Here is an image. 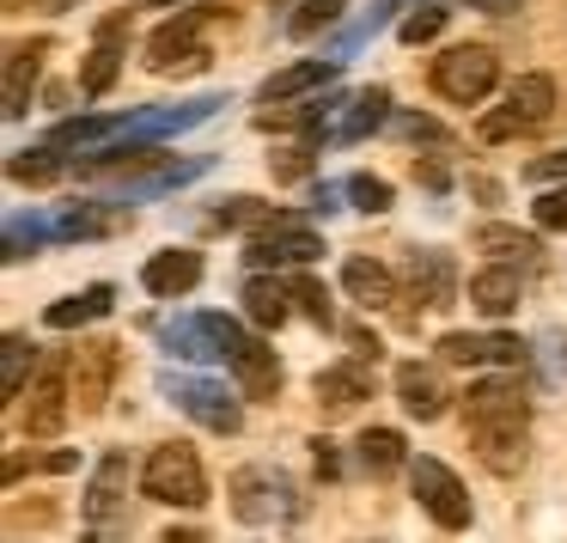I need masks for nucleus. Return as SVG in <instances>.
<instances>
[{"label":"nucleus","mask_w":567,"mask_h":543,"mask_svg":"<svg viewBox=\"0 0 567 543\" xmlns=\"http://www.w3.org/2000/svg\"><path fill=\"white\" fill-rule=\"evenodd\" d=\"M464 421H470V440H476L482 464L494 477H513L525 464V428H530V403L513 379H488V385H470L464 397Z\"/></svg>","instance_id":"f257e3e1"},{"label":"nucleus","mask_w":567,"mask_h":543,"mask_svg":"<svg viewBox=\"0 0 567 543\" xmlns=\"http://www.w3.org/2000/svg\"><path fill=\"white\" fill-rule=\"evenodd\" d=\"M141 489H147V501H165V506H202L208 501V470H202L196 445H184V440L153 445L147 470H141Z\"/></svg>","instance_id":"f03ea898"},{"label":"nucleus","mask_w":567,"mask_h":543,"mask_svg":"<svg viewBox=\"0 0 567 543\" xmlns=\"http://www.w3.org/2000/svg\"><path fill=\"white\" fill-rule=\"evenodd\" d=\"M220 13V7H184L177 19H165L159 31L147 38V68L153 74H196V68H208V43H202V31H208V19Z\"/></svg>","instance_id":"7ed1b4c3"},{"label":"nucleus","mask_w":567,"mask_h":543,"mask_svg":"<svg viewBox=\"0 0 567 543\" xmlns=\"http://www.w3.org/2000/svg\"><path fill=\"white\" fill-rule=\"evenodd\" d=\"M494 80H501V55L488 43H457L433 62V92L445 104H482L494 92Z\"/></svg>","instance_id":"20e7f679"},{"label":"nucleus","mask_w":567,"mask_h":543,"mask_svg":"<svg viewBox=\"0 0 567 543\" xmlns=\"http://www.w3.org/2000/svg\"><path fill=\"white\" fill-rule=\"evenodd\" d=\"M233 513L245 519V525H275V519H299L306 501H299V489L281 477V470L250 464V470L233 477Z\"/></svg>","instance_id":"39448f33"},{"label":"nucleus","mask_w":567,"mask_h":543,"mask_svg":"<svg viewBox=\"0 0 567 543\" xmlns=\"http://www.w3.org/2000/svg\"><path fill=\"white\" fill-rule=\"evenodd\" d=\"M555 116V80L549 74H518V86L506 92V104L494 116H482L476 135L482 141H513V135H530Z\"/></svg>","instance_id":"423d86ee"},{"label":"nucleus","mask_w":567,"mask_h":543,"mask_svg":"<svg viewBox=\"0 0 567 543\" xmlns=\"http://www.w3.org/2000/svg\"><path fill=\"white\" fill-rule=\"evenodd\" d=\"M159 391L172 397V403L184 409L189 421H202L208 433H238V428H245V409H238V397L226 391V385H214V379H184V372H165Z\"/></svg>","instance_id":"0eeeda50"},{"label":"nucleus","mask_w":567,"mask_h":543,"mask_svg":"<svg viewBox=\"0 0 567 543\" xmlns=\"http://www.w3.org/2000/svg\"><path fill=\"white\" fill-rule=\"evenodd\" d=\"M409 489H415L421 513H427L440 531H464L470 525V494L440 458H409Z\"/></svg>","instance_id":"6e6552de"},{"label":"nucleus","mask_w":567,"mask_h":543,"mask_svg":"<svg viewBox=\"0 0 567 543\" xmlns=\"http://www.w3.org/2000/svg\"><path fill=\"white\" fill-rule=\"evenodd\" d=\"M214 330H220V355L226 367L238 372V385H245V397H275L281 391V367H275V355L257 342V336H245L233 318H220V311H208Z\"/></svg>","instance_id":"1a4fd4ad"},{"label":"nucleus","mask_w":567,"mask_h":543,"mask_svg":"<svg viewBox=\"0 0 567 543\" xmlns=\"http://www.w3.org/2000/svg\"><path fill=\"white\" fill-rule=\"evenodd\" d=\"M68 403H74V379H68V360H43V372H31L25 391V433L50 440L68 428Z\"/></svg>","instance_id":"9d476101"},{"label":"nucleus","mask_w":567,"mask_h":543,"mask_svg":"<svg viewBox=\"0 0 567 543\" xmlns=\"http://www.w3.org/2000/svg\"><path fill=\"white\" fill-rule=\"evenodd\" d=\"M311 257H323V238L311 233V226H299V221H281V214H275V221L262 226L257 238H250V250H245L250 269H275V263H311Z\"/></svg>","instance_id":"9b49d317"},{"label":"nucleus","mask_w":567,"mask_h":543,"mask_svg":"<svg viewBox=\"0 0 567 543\" xmlns=\"http://www.w3.org/2000/svg\"><path fill=\"white\" fill-rule=\"evenodd\" d=\"M530 348H525V336H470V330H452V336H440V360H452V367H518Z\"/></svg>","instance_id":"f8f14e48"},{"label":"nucleus","mask_w":567,"mask_h":543,"mask_svg":"<svg viewBox=\"0 0 567 543\" xmlns=\"http://www.w3.org/2000/svg\"><path fill=\"white\" fill-rule=\"evenodd\" d=\"M311 391H318V403L330 409V416H348V409H360L372 397V367L367 360H342V367H323L318 379H311Z\"/></svg>","instance_id":"ddd939ff"},{"label":"nucleus","mask_w":567,"mask_h":543,"mask_svg":"<svg viewBox=\"0 0 567 543\" xmlns=\"http://www.w3.org/2000/svg\"><path fill=\"white\" fill-rule=\"evenodd\" d=\"M396 397H403V409L415 421H440L445 403H452L440 367H421V360H403V367H396Z\"/></svg>","instance_id":"4468645a"},{"label":"nucleus","mask_w":567,"mask_h":543,"mask_svg":"<svg viewBox=\"0 0 567 543\" xmlns=\"http://www.w3.org/2000/svg\"><path fill=\"white\" fill-rule=\"evenodd\" d=\"M111 372H116V348H111V342L74 348V360H68V379H74V403H80V409H104Z\"/></svg>","instance_id":"2eb2a0df"},{"label":"nucleus","mask_w":567,"mask_h":543,"mask_svg":"<svg viewBox=\"0 0 567 543\" xmlns=\"http://www.w3.org/2000/svg\"><path fill=\"white\" fill-rule=\"evenodd\" d=\"M123 506H128V452H104L99 477L86 489V519L92 525H111Z\"/></svg>","instance_id":"dca6fc26"},{"label":"nucleus","mask_w":567,"mask_h":543,"mask_svg":"<svg viewBox=\"0 0 567 543\" xmlns=\"http://www.w3.org/2000/svg\"><path fill=\"white\" fill-rule=\"evenodd\" d=\"M196 281H202L196 250H159V257H147V269H141V287H147L153 299H177V294H189Z\"/></svg>","instance_id":"f3484780"},{"label":"nucleus","mask_w":567,"mask_h":543,"mask_svg":"<svg viewBox=\"0 0 567 543\" xmlns=\"http://www.w3.org/2000/svg\"><path fill=\"white\" fill-rule=\"evenodd\" d=\"M518 294H525V275H518V263H494V269L470 275V306H476L482 318H506V311L518 306Z\"/></svg>","instance_id":"a211bd4d"},{"label":"nucleus","mask_w":567,"mask_h":543,"mask_svg":"<svg viewBox=\"0 0 567 543\" xmlns=\"http://www.w3.org/2000/svg\"><path fill=\"white\" fill-rule=\"evenodd\" d=\"M342 287H348V294H354L367 311L396 306V275L384 269V263H372V257H348V263H342Z\"/></svg>","instance_id":"6ab92c4d"},{"label":"nucleus","mask_w":567,"mask_h":543,"mask_svg":"<svg viewBox=\"0 0 567 543\" xmlns=\"http://www.w3.org/2000/svg\"><path fill=\"white\" fill-rule=\"evenodd\" d=\"M287 299H293V281H275V275H250L245 281V311L257 330H281L287 324Z\"/></svg>","instance_id":"aec40b11"},{"label":"nucleus","mask_w":567,"mask_h":543,"mask_svg":"<svg viewBox=\"0 0 567 543\" xmlns=\"http://www.w3.org/2000/svg\"><path fill=\"white\" fill-rule=\"evenodd\" d=\"M354 464L367 470L372 482H384L391 470H403V433L396 428H367L354 440Z\"/></svg>","instance_id":"412c9836"},{"label":"nucleus","mask_w":567,"mask_h":543,"mask_svg":"<svg viewBox=\"0 0 567 543\" xmlns=\"http://www.w3.org/2000/svg\"><path fill=\"white\" fill-rule=\"evenodd\" d=\"M43 50H50V43H13V50H7V116H25Z\"/></svg>","instance_id":"4be33fe9"},{"label":"nucleus","mask_w":567,"mask_h":543,"mask_svg":"<svg viewBox=\"0 0 567 543\" xmlns=\"http://www.w3.org/2000/svg\"><path fill=\"white\" fill-rule=\"evenodd\" d=\"M409 287H415L421 311H440L445 299H452V257H445V250H421L415 269H409Z\"/></svg>","instance_id":"5701e85b"},{"label":"nucleus","mask_w":567,"mask_h":543,"mask_svg":"<svg viewBox=\"0 0 567 543\" xmlns=\"http://www.w3.org/2000/svg\"><path fill=\"white\" fill-rule=\"evenodd\" d=\"M336 68H342V62H293V68H281V74H269V80H262V92H257V99H262V104L299 99V92H311V86H323V80H336Z\"/></svg>","instance_id":"b1692460"},{"label":"nucleus","mask_w":567,"mask_h":543,"mask_svg":"<svg viewBox=\"0 0 567 543\" xmlns=\"http://www.w3.org/2000/svg\"><path fill=\"white\" fill-rule=\"evenodd\" d=\"M116 38H123V19H111V25L99 31V50L80 68V92H86V99H104V92L116 86Z\"/></svg>","instance_id":"393cba45"},{"label":"nucleus","mask_w":567,"mask_h":543,"mask_svg":"<svg viewBox=\"0 0 567 543\" xmlns=\"http://www.w3.org/2000/svg\"><path fill=\"white\" fill-rule=\"evenodd\" d=\"M476 250H488V257H501V263H518V269H530V263L543 257L537 233H518V226H482Z\"/></svg>","instance_id":"a878e982"},{"label":"nucleus","mask_w":567,"mask_h":543,"mask_svg":"<svg viewBox=\"0 0 567 543\" xmlns=\"http://www.w3.org/2000/svg\"><path fill=\"white\" fill-rule=\"evenodd\" d=\"M111 299H116V287H111V281L86 287V294H68V299H55V306H50V330H74V324H92V318H104V311H111Z\"/></svg>","instance_id":"bb28decb"},{"label":"nucleus","mask_w":567,"mask_h":543,"mask_svg":"<svg viewBox=\"0 0 567 543\" xmlns=\"http://www.w3.org/2000/svg\"><path fill=\"white\" fill-rule=\"evenodd\" d=\"M384 111H391V92H384V86H367V92H354V99H348V116H342V129H336V141H360V135H372V129L384 123Z\"/></svg>","instance_id":"cd10ccee"},{"label":"nucleus","mask_w":567,"mask_h":543,"mask_svg":"<svg viewBox=\"0 0 567 543\" xmlns=\"http://www.w3.org/2000/svg\"><path fill=\"white\" fill-rule=\"evenodd\" d=\"M31 372H38V348H31L25 336H7V348H0V397H7V403H19Z\"/></svg>","instance_id":"c85d7f7f"},{"label":"nucleus","mask_w":567,"mask_h":543,"mask_svg":"<svg viewBox=\"0 0 567 543\" xmlns=\"http://www.w3.org/2000/svg\"><path fill=\"white\" fill-rule=\"evenodd\" d=\"M116 226V214H99V202H68V208H55V238H104Z\"/></svg>","instance_id":"c756f323"},{"label":"nucleus","mask_w":567,"mask_h":543,"mask_svg":"<svg viewBox=\"0 0 567 543\" xmlns=\"http://www.w3.org/2000/svg\"><path fill=\"white\" fill-rule=\"evenodd\" d=\"M275 221V208L262 196H226V202H214V233H238V226H269Z\"/></svg>","instance_id":"7c9ffc66"},{"label":"nucleus","mask_w":567,"mask_h":543,"mask_svg":"<svg viewBox=\"0 0 567 543\" xmlns=\"http://www.w3.org/2000/svg\"><path fill=\"white\" fill-rule=\"evenodd\" d=\"M55 141H43V147H31V153H13V177L19 184H31V189H43V184H55L62 177V160H55Z\"/></svg>","instance_id":"2f4dec72"},{"label":"nucleus","mask_w":567,"mask_h":543,"mask_svg":"<svg viewBox=\"0 0 567 543\" xmlns=\"http://www.w3.org/2000/svg\"><path fill=\"white\" fill-rule=\"evenodd\" d=\"M445 19H452V13H445L440 0H427V7H409V19H403V31H396V38H403L409 50H415V43H433V38L445 31Z\"/></svg>","instance_id":"473e14b6"},{"label":"nucleus","mask_w":567,"mask_h":543,"mask_svg":"<svg viewBox=\"0 0 567 543\" xmlns=\"http://www.w3.org/2000/svg\"><path fill=\"white\" fill-rule=\"evenodd\" d=\"M293 299L311 311V324H323V330L336 324V311H330V287H323V281H311V275H293Z\"/></svg>","instance_id":"72a5a7b5"},{"label":"nucleus","mask_w":567,"mask_h":543,"mask_svg":"<svg viewBox=\"0 0 567 543\" xmlns=\"http://www.w3.org/2000/svg\"><path fill=\"white\" fill-rule=\"evenodd\" d=\"M342 7H348V0H306V7L287 19V31H293V38H311V31H323L336 13H342Z\"/></svg>","instance_id":"f704fd0d"},{"label":"nucleus","mask_w":567,"mask_h":543,"mask_svg":"<svg viewBox=\"0 0 567 543\" xmlns=\"http://www.w3.org/2000/svg\"><path fill=\"white\" fill-rule=\"evenodd\" d=\"M348 196H354L360 214H384V208H391V184H384V177H367V172L348 177Z\"/></svg>","instance_id":"c9c22d12"},{"label":"nucleus","mask_w":567,"mask_h":543,"mask_svg":"<svg viewBox=\"0 0 567 543\" xmlns=\"http://www.w3.org/2000/svg\"><path fill=\"white\" fill-rule=\"evenodd\" d=\"M25 245L31 250L43 245V226L38 221H13V226H7V263H25Z\"/></svg>","instance_id":"e433bc0d"},{"label":"nucleus","mask_w":567,"mask_h":543,"mask_svg":"<svg viewBox=\"0 0 567 543\" xmlns=\"http://www.w3.org/2000/svg\"><path fill=\"white\" fill-rule=\"evenodd\" d=\"M537 226H543V233H567V189L537 196Z\"/></svg>","instance_id":"4c0bfd02"},{"label":"nucleus","mask_w":567,"mask_h":543,"mask_svg":"<svg viewBox=\"0 0 567 543\" xmlns=\"http://www.w3.org/2000/svg\"><path fill=\"white\" fill-rule=\"evenodd\" d=\"M275 177H281V184H299V177H306L311 172V153L306 147H287V153H275Z\"/></svg>","instance_id":"58836bf2"},{"label":"nucleus","mask_w":567,"mask_h":543,"mask_svg":"<svg viewBox=\"0 0 567 543\" xmlns=\"http://www.w3.org/2000/svg\"><path fill=\"white\" fill-rule=\"evenodd\" d=\"M525 177H530V184H549V177H567V147H561V153H543V160H530V165H525Z\"/></svg>","instance_id":"ea45409f"},{"label":"nucleus","mask_w":567,"mask_h":543,"mask_svg":"<svg viewBox=\"0 0 567 543\" xmlns=\"http://www.w3.org/2000/svg\"><path fill=\"white\" fill-rule=\"evenodd\" d=\"M348 348H354L360 360H379V355H384V348H379V336H372L367 324H354V330H348Z\"/></svg>","instance_id":"a19ab883"},{"label":"nucleus","mask_w":567,"mask_h":543,"mask_svg":"<svg viewBox=\"0 0 567 543\" xmlns=\"http://www.w3.org/2000/svg\"><path fill=\"white\" fill-rule=\"evenodd\" d=\"M403 135H409V141H445V129L427 123V116H403Z\"/></svg>","instance_id":"79ce46f5"},{"label":"nucleus","mask_w":567,"mask_h":543,"mask_svg":"<svg viewBox=\"0 0 567 543\" xmlns=\"http://www.w3.org/2000/svg\"><path fill=\"white\" fill-rule=\"evenodd\" d=\"M311 452H318V477H336V470H342V458H336L330 440H311Z\"/></svg>","instance_id":"37998d69"},{"label":"nucleus","mask_w":567,"mask_h":543,"mask_svg":"<svg viewBox=\"0 0 567 543\" xmlns=\"http://www.w3.org/2000/svg\"><path fill=\"white\" fill-rule=\"evenodd\" d=\"M470 7H476V13H494V19H506V13H518L525 0H470Z\"/></svg>","instance_id":"c03bdc74"},{"label":"nucleus","mask_w":567,"mask_h":543,"mask_svg":"<svg viewBox=\"0 0 567 543\" xmlns=\"http://www.w3.org/2000/svg\"><path fill=\"white\" fill-rule=\"evenodd\" d=\"M470 196H476V202H501V184H494V177H470Z\"/></svg>","instance_id":"a18cd8bd"},{"label":"nucleus","mask_w":567,"mask_h":543,"mask_svg":"<svg viewBox=\"0 0 567 543\" xmlns=\"http://www.w3.org/2000/svg\"><path fill=\"white\" fill-rule=\"evenodd\" d=\"M311 214H336V189H330V184L311 189Z\"/></svg>","instance_id":"49530a36"},{"label":"nucleus","mask_w":567,"mask_h":543,"mask_svg":"<svg viewBox=\"0 0 567 543\" xmlns=\"http://www.w3.org/2000/svg\"><path fill=\"white\" fill-rule=\"evenodd\" d=\"M68 7H80V0H38V13H68Z\"/></svg>","instance_id":"de8ad7c7"},{"label":"nucleus","mask_w":567,"mask_h":543,"mask_svg":"<svg viewBox=\"0 0 567 543\" xmlns=\"http://www.w3.org/2000/svg\"><path fill=\"white\" fill-rule=\"evenodd\" d=\"M147 7H172V0H147Z\"/></svg>","instance_id":"09e8293b"}]
</instances>
